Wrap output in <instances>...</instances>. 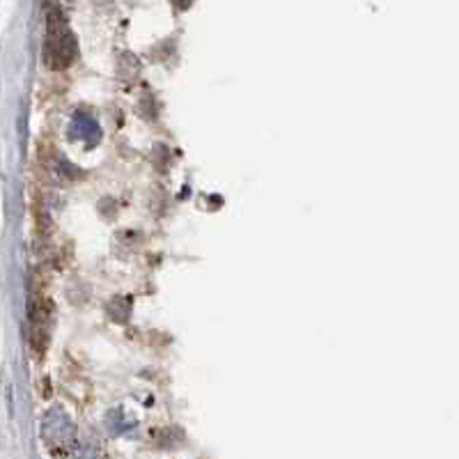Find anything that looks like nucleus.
<instances>
[{
    "label": "nucleus",
    "mask_w": 459,
    "mask_h": 459,
    "mask_svg": "<svg viewBox=\"0 0 459 459\" xmlns=\"http://www.w3.org/2000/svg\"><path fill=\"white\" fill-rule=\"evenodd\" d=\"M175 3H178L179 7H188V3H191V0H175Z\"/></svg>",
    "instance_id": "f257e3e1"
}]
</instances>
